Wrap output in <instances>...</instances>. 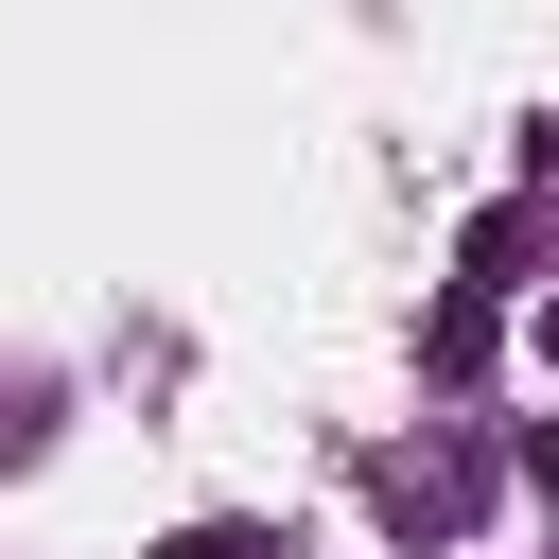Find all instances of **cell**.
Returning <instances> with one entry per match:
<instances>
[{
  "label": "cell",
  "instance_id": "6da1fadb",
  "mask_svg": "<svg viewBox=\"0 0 559 559\" xmlns=\"http://www.w3.org/2000/svg\"><path fill=\"white\" fill-rule=\"evenodd\" d=\"M367 507H384L402 542H472V524H489V454H472V437H402V454L367 472Z\"/></svg>",
  "mask_w": 559,
  "mask_h": 559
},
{
  "label": "cell",
  "instance_id": "7a4b0ae2",
  "mask_svg": "<svg viewBox=\"0 0 559 559\" xmlns=\"http://www.w3.org/2000/svg\"><path fill=\"white\" fill-rule=\"evenodd\" d=\"M542 262H559V210H542V192H507V210H472L454 297H507V280H542Z\"/></svg>",
  "mask_w": 559,
  "mask_h": 559
},
{
  "label": "cell",
  "instance_id": "3957f363",
  "mask_svg": "<svg viewBox=\"0 0 559 559\" xmlns=\"http://www.w3.org/2000/svg\"><path fill=\"white\" fill-rule=\"evenodd\" d=\"M419 367H437V384H472V367H489V297H437V332H419Z\"/></svg>",
  "mask_w": 559,
  "mask_h": 559
},
{
  "label": "cell",
  "instance_id": "277c9868",
  "mask_svg": "<svg viewBox=\"0 0 559 559\" xmlns=\"http://www.w3.org/2000/svg\"><path fill=\"white\" fill-rule=\"evenodd\" d=\"M157 559H262V542H245V524H175Z\"/></svg>",
  "mask_w": 559,
  "mask_h": 559
},
{
  "label": "cell",
  "instance_id": "5b68a950",
  "mask_svg": "<svg viewBox=\"0 0 559 559\" xmlns=\"http://www.w3.org/2000/svg\"><path fill=\"white\" fill-rule=\"evenodd\" d=\"M524 192H542V210H559V122H542V140H524Z\"/></svg>",
  "mask_w": 559,
  "mask_h": 559
}]
</instances>
